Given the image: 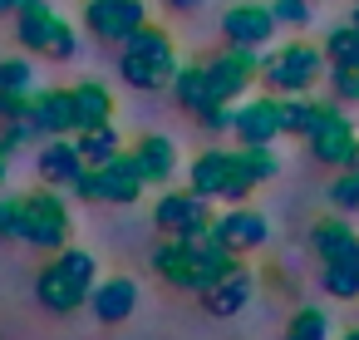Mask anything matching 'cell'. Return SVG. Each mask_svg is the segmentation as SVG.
<instances>
[{
  "label": "cell",
  "mask_w": 359,
  "mask_h": 340,
  "mask_svg": "<svg viewBox=\"0 0 359 340\" xmlns=\"http://www.w3.org/2000/svg\"><path fill=\"white\" fill-rule=\"evenodd\" d=\"M0 94H25L35 99V70L25 60H0Z\"/></svg>",
  "instance_id": "f1b7e54d"
},
{
  "label": "cell",
  "mask_w": 359,
  "mask_h": 340,
  "mask_svg": "<svg viewBox=\"0 0 359 340\" xmlns=\"http://www.w3.org/2000/svg\"><path fill=\"white\" fill-rule=\"evenodd\" d=\"M320 114H325V104H315L310 94H285V99H280V133L305 138V133L320 124Z\"/></svg>",
  "instance_id": "cb8c5ba5"
},
{
  "label": "cell",
  "mask_w": 359,
  "mask_h": 340,
  "mask_svg": "<svg viewBox=\"0 0 359 340\" xmlns=\"http://www.w3.org/2000/svg\"><path fill=\"white\" fill-rule=\"evenodd\" d=\"M285 340H330V315H325V310H315V306H300V310L290 315Z\"/></svg>",
  "instance_id": "4316f807"
},
{
  "label": "cell",
  "mask_w": 359,
  "mask_h": 340,
  "mask_svg": "<svg viewBox=\"0 0 359 340\" xmlns=\"http://www.w3.org/2000/svg\"><path fill=\"white\" fill-rule=\"evenodd\" d=\"M89 306H94V315H99L104 325H118V320L133 315V306H138V286H133L128 276H109V281H99V286L89 291Z\"/></svg>",
  "instance_id": "ac0fdd59"
},
{
  "label": "cell",
  "mask_w": 359,
  "mask_h": 340,
  "mask_svg": "<svg viewBox=\"0 0 359 340\" xmlns=\"http://www.w3.org/2000/svg\"><path fill=\"white\" fill-rule=\"evenodd\" d=\"M315 0H271V11H276V25H285V30H305L310 25V11Z\"/></svg>",
  "instance_id": "1f68e13d"
},
{
  "label": "cell",
  "mask_w": 359,
  "mask_h": 340,
  "mask_svg": "<svg viewBox=\"0 0 359 340\" xmlns=\"http://www.w3.org/2000/svg\"><path fill=\"white\" fill-rule=\"evenodd\" d=\"M320 286H325L334 301H359V261H334V266H320Z\"/></svg>",
  "instance_id": "484cf974"
},
{
  "label": "cell",
  "mask_w": 359,
  "mask_h": 340,
  "mask_svg": "<svg viewBox=\"0 0 359 340\" xmlns=\"http://www.w3.org/2000/svg\"><path fill=\"white\" fill-rule=\"evenodd\" d=\"M143 188H148V178H143V168H138L133 153H114L109 163L84 168V173L74 178V192H79V197H89V202H118V207H123V202H138Z\"/></svg>",
  "instance_id": "8992f818"
},
{
  "label": "cell",
  "mask_w": 359,
  "mask_h": 340,
  "mask_svg": "<svg viewBox=\"0 0 359 340\" xmlns=\"http://www.w3.org/2000/svg\"><path fill=\"white\" fill-rule=\"evenodd\" d=\"M344 340H359V330H349V335H344Z\"/></svg>",
  "instance_id": "f35d334b"
},
{
  "label": "cell",
  "mask_w": 359,
  "mask_h": 340,
  "mask_svg": "<svg viewBox=\"0 0 359 340\" xmlns=\"http://www.w3.org/2000/svg\"><path fill=\"white\" fill-rule=\"evenodd\" d=\"M231 133H236L241 143H276V138H280V94H266V99L236 104V114H231Z\"/></svg>",
  "instance_id": "5bb4252c"
},
{
  "label": "cell",
  "mask_w": 359,
  "mask_h": 340,
  "mask_svg": "<svg viewBox=\"0 0 359 340\" xmlns=\"http://www.w3.org/2000/svg\"><path fill=\"white\" fill-rule=\"evenodd\" d=\"M0 178H6V158H0Z\"/></svg>",
  "instance_id": "ab89813d"
},
{
  "label": "cell",
  "mask_w": 359,
  "mask_h": 340,
  "mask_svg": "<svg viewBox=\"0 0 359 340\" xmlns=\"http://www.w3.org/2000/svg\"><path fill=\"white\" fill-rule=\"evenodd\" d=\"M325 60L330 65H354L359 60V30L354 25H334L325 35Z\"/></svg>",
  "instance_id": "83f0119b"
},
{
  "label": "cell",
  "mask_w": 359,
  "mask_h": 340,
  "mask_svg": "<svg viewBox=\"0 0 359 340\" xmlns=\"http://www.w3.org/2000/svg\"><path fill=\"white\" fill-rule=\"evenodd\" d=\"M74 148H79L84 168H99V163H109V158L118 153V129H114V124H94V129H79V133H74Z\"/></svg>",
  "instance_id": "d4e9b609"
},
{
  "label": "cell",
  "mask_w": 359,
  "mask_h": 340,
  "mask_svg": "<svg viewBox=\"0 0 359 340\" xmlns=\"http://www.w3.org/2000/svg\"><path fill=\"white\" fill-rule=\"evenodd\" d=\"M153 266H158V276H163L168 286L197 291V296H202L207 286H217V281L236 266V251L217 237V227H207V232L163 242V247L153 251Z\"/></svg>",
  "instance_id": "6da1fadb"
},
{
  "label": "cell",
  "mask_w": 359,
  "mask_h": 340,
  "mask_svg": "<svg viewBox=\"0 0 359 340\" xmlns=\"http://www.w3.org/2000/svg\"><path fill=\"white\" fill-rule=\"evenodd\" d=\"M15 25H20V45H30L35 55H50V60H69L79 45H74V30L55 15L50 0H20L15 11Z\"/></svg>",
  "instance_id": "52a82bcc"
},
{
  "label": "cell",
  "mask_w": 359,
  "mask_h": 340,
  "mask_svg": "<svg viewBox=\"0 0 359 340\" xmlns=\"http://www.w3.org/2000/svg\"><path fill=\"white\" fill-rule=\"evenodd\" d=\"M20 242H35L45 251H60L69 242V212L55 192H30L20 207Z\"/></svg>",
  "instance_id": "30bf717a"
},
{
  "label": "cell",
  "mask_w": 359,
  "mask_h": 340,
  "mask_svg": "<svg viewBox=\"0 0 359 340\" xmlns=\"http://www.w3.org/2000/svg\"><path fill=\"white\" fill-rule=\"evenodd\" d=\"M0 119H6V124H25L30 119V99L25 94H0Z\"/></svg>",
  "instance_id": "836d02e7"
},
{
  "label": "cell",
  "mask_w": 359,
  "mask_h": 340,
  "mask_svg": "<svg viewBox=\"0 0 359 340\" xmlns=\"http://www.w3.org/2000/svg\"><path fill=\"white\" fill-rule=\"evenodd\" d=\"M261 183L246 173L241 153H222V148H207L192 158V192L197 197H222V202H246Z\"/></svg>",
  "instance_id": "277c9868"
},
{
  "label": "cell",
  "mask_w": 359,
  "mask_h": 340,
  "mask_svg": "<svg viewBox=\"0 0 359 340\" xmlns=\"http://www.w3.org/2000/svg\"><path fill=\"white\" fill-rule=\"evenodd\" d=\"M25 129H35V133H69V129H79V119H74V94H69V89H45V94H35Z\"/></svg>",
  "instance_id": "e0dca14e"
},
{
  "label": "cell",
  "mask_w": 359,
  "mask_h": 340,
  "mask_svg": "<svg viewBox=\"0 0 359 340\" xmlns=\"http://www.w3.org/2000/svg\"><path fill=\"white\" fill-rule=\"evenodd\" d=\"M153 222H158L163 237H192V232H207V227H212V212H207V197H197V192L187 188V192L158 197Z\"/></svg>",
  "instance_id": "4fadbf2b"
},
{
  "label": "cell",
  "mask_w": 359,
  "mask_h": 340,
  "mask_svg": "<svg viewBox=\"0 0 359 340\" xmlns=\"http://www.w3.org/2000/svg\"><path fill=\"white\" fill-rule=\"evenodd\" d=\"M349 25H354V30H359V0H354V15H349Z\"/></svg>",
  "instance_id": "8d00e7d4"
},
{
  "label": "cell",
  "mask_w": 359,
  "mask_h": 340,
  "mask_svg": "<svg viewBox=\"0 0 359 340\" xmlns=\"http://www.w3.org/2000/svg\"><path fill=\"white\" fill-rule=\"evenodd\" d=\"M330 94L339 104H359V60L354 65H330Z\"/></svg>",
  "instance_id": "4dcf8cb0"
},
{
  "label": "cell",
  "mask_w": 359,
  "mask_h": 340,
  "mask_svg": "<svg viewBox=\"0 0 359 340\" xmlns=\"http://www.w3.org/2000/svg\"><path fill=\"white\" fill-rule=\"evenodd\" d=\"M84 25H89L94 40L123 45L138 25H148V6H143V0H89V6H84Z\"/></svg>",
  "instance_id": "8fae6325"
},
{
  "label": "cell",
  "mask_w": 359,
  "mask_h": 340,
  "mask_svg": "<svg viewBox=\"0 0 359 340\" xmlns=\"http://www.w3.org/2000/svg\"><path fill=\"white\" fill-rule=\"evenodd\" d=\"M276 30H280V25H276V11L261 6V0H241V6H231V11L222 15V35H226V45H241V50H261V45H271Z\"/></svg>",
  "instance_id": "7c38bea8"
},
{
  "label": "cell",
  "mask_w": 359,
  "mask_h": 340,
  "mask_svg": "<svg viewBox=\"0 0 359 340\" xmlns=\"http://www.w3.org/2000/svg\"><path fill=\"white\" fill-rule=\"evenodd\" d=\"M94 291V256L89 251H60L40 276H35V296L50 310H79Z\"/></svg>",
  "instance_id": "3957f363"
},
{
  "label": "cell",
  "mask_w": 359,
  "mask_h": 340,
  "mask_svg": "<svg viewBox=\"0 0 359 340\" xmlns=\"http://www.w3.org/2000/svg\"><path fill=\"white\" fill-rule=\"evenodd\" d=\"M202 70H207L212 104H236V99L251 89V79H261V60H256V50H241V45H226L222 55L202 60Z\"/></svg>",
  "instance_id": "ba28073f"
},
{
  "label": "cell",
  "mask_w": 359,
  "mask_h": 340,
  "mask_svg": "<svg viewBox=\"0 0 359 340\" xmlns=\"http://www.w3.org/2000/svg\"><path fill=\"white\" fill-rule=\"evenodd\" d=\"M330 207H334V212H344V217H349V212H359V178H354L349 168H339V178L330 183Z\"/></svg>",
  "instance_id": "f546056e"
},
{
  "label": "cell",
  "mask_w": 359,
  "mask_h": 340,
  "mask_svg": "<svg viewBox=\"0 0 359 340\" xmlns=\"http://www.w3.org/2000/svg\"><path fill=\"white\" fill-rule=\"evenodd\" d=\"M133 158H138V168H143V178H148V183H168V178L177 173V143H172V138H163V133L138 138Z\"/></svg>",
  "instance_id": "ffe728a7"
},
{
  "label": "cell",
  "mask_w": 359,
  "mask_h": 340,
  "mask_svg": "<svg viewBox=\"0 0 359 340\" xmlns=\"http://www.w3.org/2000/svg\"><path fill=\"white\" fill-rule=\"evenodd\" d=\"M118 74L133 89H163L177 74V55H172V35L158 25H138L123 50H118Z\"/></svg>",
  "instance_id": "7a4b0ae2"
},
{
  "label": "cell",
  "mask_w": 359,
  "mask_h": 340,
  "mask_svg": "<svg viewBox=\"0 0 359 340\" xmlns=\"http://www.w3.org/2000/svg\"><path fill=\"white\" fill-rule=\"evenodd\" d=\"M212 227H217V237H222L236 256H241V251H256V247L271 242V222H266L261 212H251V207H231V212L217 217Z\"/></svg>",
  "instance_id": "2e32d148"
},
{
  "label": "cell",
  "mask_w": 359,
  "mask_h": 340,
  "mask_svg": "<svg viewBox=\"0 0 359 340\" xmlns=\"http://www.w3.org/2000/svg\"><path fill=\"white\" fill-rule=\"evenodd\" d=\"M20 207L25 197H0V237H20Z\"/></svg>",
  "instance_id": "d6a6232c"
},
{
  "label": "cell",
  "mask_w": 359,
  "mask_h": 340,
  "mask_svg": "<svg viewBox=\"0 0 359 340\" xmlns=\"http://www.w3.org/2000/svg\"><path fill=\"white\" fill-rule=\"evenodd\" d=\"M349 173H354V178H359V158H354V163H349Z\"/></svg>",
  "instance_id": "74e56055"
},
{
  "label": "cell",
  "mask_w": 359,
  "mask_h": 340,
  "mask_svg": "<svg viewBox=\"0 0 359 340\" xmlns=\"http://www.w3.org/2000/svg\"><path fill=\"white\" fill-rule=\"evenodd\" d=\"M320 74H325V50H315V45H280L276 55L261 60V84L280 99L310 94L320 84Z\"/></svg>",
  "instance_id": "5b68a950"
},
{
  "label": "cell",
  "mask_w": 359,
  "mask_h": 340,
  "mask_svg": "<svg viewBox=\"0 0 359 340\" xmlns=\"http://www.w3.org/2000/svg\"><path fill=\"white\" fill-rule=\"evenodd\" d=\"M35 163H40V178H45V183H55V188H65V183L74 188V178L84 173L79 148H74V143H65V138H60V143H50V148H40V158H35Z\"/></svg>",
  "instance_id": "7402d4cb"
},
{
  "label": "cell",
  "mask_w": 359,
  "mask_h": 340,
  "mask_svg": "<svg viewBox=\"0 0 359 340\" xmlns=\"http://www.w3.org/2000/svg\"><path fill=\"white\" fill-rule=\"evenodd\" d=\"M168 6H172V11H197L202 0H168Z\"/></svg>",
  "instance_id": "e575fe53"
},
{
  "label": "cell",
  "mask_w": 359,
  "mask_h": 340,
  "mask_svg": "<svg viewBox=\"0 0 359 340\" xmlns=\"http://www.w3.org/2000/svg\"><path fill=\"white\" fill-rule=\"evenodd\" d=\"M305 148H310V158L325 163V168H349V163L359 158V129L349 124L344 109H330V104H325L320 124L305 133Z\"/></svg>",
  "instance_id": "9c48e42d"
},
{
  "label": "cell",
  "mask_w": 359,
  "mask_h": 340,
  "mask_svg": "<svg viewBox=\"0 0 359 340\" xmlns=\"http://www.w3.org/2000/svg\"><path fill=\"white\" fill-rule=\"evenodd\" d=\"M69 94H74V119H79V129L114 124V94H109L99 79H84V84H74ZM79 129H74V133H79Z\"/></svg>",
  "instance_id": "44dd1931"
},
{
  "label": "cell",
  "mask_w": 359,
  "mask_h": 340,
  "mask_svg": "<svg viewBox=\"0 0 359 340\" xmlns=\"http://www.w3.org/2000/svg\"><path fill=\"white\" fill-rule=\"evenodd\" d=\"M251 291H256V281H251V271L246 266H231L217 286H207L202 291V306L212 310V315H236V310H246V301H251Z\"/></svg>",
  "instance_id": "d6986e66"
},
{
  "label": "cell",
  "mask_w": 359,
  "mask_h": 340,
  "mask_svg": "<svg viewBox=\"0 0 359 340\" xmlns=\"http://www.w3.org/2000/svg\"><path fill=\"white\" fill-rule=\"evenodd\" d=\"M310 251L320 256V266H334V261H359V232L344 222V212L320 217V222L310 227Z\"/></svg>",
  "instance_id": "9a60e30c"
},
{
  "label": "cell",
  "mask_w": 359,
  "mask_h": 340,
  "mask_svg": "<svg viewBox=\"0 0 359 340\" xmlns=\"http://www.w3.org/2000/svg\"><path fill=\"white\" fill-rule=\"evenodd\" d=\"M20 11V0H0V15H15Z\"/></svg>",
  "instance_id": "d590c367"
},
{
  "label": "cell",
  "mask_w": 359,
  "mask_h": 340,
  "mask_svg": "<svg viewBox=\"0 0 359 340\" xmlns=\"http://www.w3.org/2000/svg\"><path fill=\"white\" fill-rule=\"evenodd\" d=\"M172 99L197 119L202 109H212V89H207V70L202 65H177V74H172Z\"/></svg>",
  "instance_id": "603a6c76"
}]
</instances>
